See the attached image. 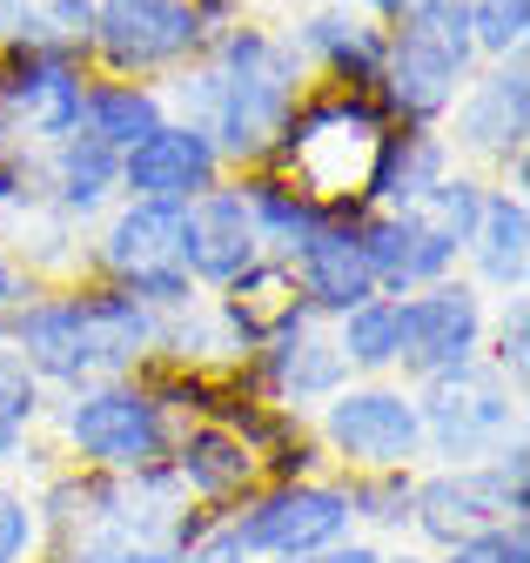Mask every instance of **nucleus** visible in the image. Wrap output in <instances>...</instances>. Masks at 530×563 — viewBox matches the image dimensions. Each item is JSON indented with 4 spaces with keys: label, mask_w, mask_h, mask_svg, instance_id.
I'll list each match as a JSON object with an SVG mask.
<instances>
[{
    "label": "nucleus",
    "mask_w": 530,
    "mask_h": 563,
    "mask_svg": "<svg viewBox=\"0 0 530 563\" xmlns=\"http://www.w3.org/2000/svg\"><path fill=\"white\" fill-rule=\"evenodd\" d=\"M309 95L302 54L289 47V34L276 21L242 14L235 27H222L188 67L162 81V101L175 121L202 128L216 141V155L229 175L262 168L276 155V141L296 114V101Z\"/></svg>",
    "instance_id": "obj_1"
},
{
    "label": "nucleus",
    "mask_w": 530,
    "mask_h": 563,
    "mask_svg": "<svg viewBox=\"0 0 530 563\" xmlns=\"http://www.w3.org/2000/svg\"><path fill=\"white\" fill-rule=\"evenodd\" d=\"M155 322L162 316H148L128 289L81 275L68 289H34L8 316L0 342L21 349V363L47 383V396H68L108 376H135L155 356Z\"/></svg>",
    "instance_id": "obj_2"
},
{
    "label": "nucleus",
    "mask_w": 530,
    "mask_h": 563,
    "mask_svg": "<svg viewBox=\"0 0 530 563\" xmlns=\"http://www.w3.org/2000/svg\"><path fill=\"white\" fill-rule=\"evenodd\" d=\"M477 75L471 0H410L396 21H383V75L376 108L389 128H443L450 101Z\"/></svg>",
    "instance_id": "obj_3"
},
{
    "label": "nucleus",
    "mask_w": 530,
    "mask_h": 563,
    "mask_svg": "<svg viewBox=\"0 0 530 563\" xmlns=\"http://www.w3.org/2000/svg\"><path fill=\"white\" fill-rule=\"evenodd\" d=\"M47 430L75 470H101V476H148L175 450V416L155 402L142 376H108L54 396Z\"/></svg>",
    "instance_id": "obj_4"
},
{
    "label": "nucleus",
    "mask_w": 530,
    "mask_h": 563,
    "mask_svg": "<svg viewBox=\"0 0 530 563\" xmlns=\"http://www.w3.org/2000/svg\"><path fill=\"white\" fill-rule=\"evenodd\" d=\"M383 108L369 95H343V88H309L276 141L269 168H283L289 181H302L316 201L329 208H350L363 201L369 162H376V141H383Z\"/></svg>",
    "instance_id": "obj_5"
},
{
    "label": "nucleus",
    "mask_w": 530,
    "mask_h": 563,
    "mask_svg": "<svg viewBox=\"0 0 530 563\" xmlns=\"http://www.w3.org/2000/svg\"><path fill=\"white\" fill-rule=\"evenodd\" d=\"M309 430L336 476H369V470H423V416L417 389L396 376H350L329 396Z\"/></svg>",
    "instance_id": "obj_6"
},
{
    "label": "nucleus",
    "mask_w": 530,
    "mask_h": 563,
    "mask_svg": "<svg viewBox=\"0 0 530 563\" xmlns=\"http://www.w3.org/2000/svg\"><path fill=\"white\" fill-rule=\"evenodd\" d=\"M423 416V463H484L504 437L523 430V396L477 356L450 376L410 383Z\"/></svg>",
    "instance_id": "obj_7"
},
{
    "label": "nucleus",
    "mask_w": 530,
    "mask_h": 563,
    "mask_svg": "<svg viewBox=\"0 0 530 563\" xmlns=\"http://www.w3.org/2000/svg\"><path fill=\"white\" fill-rule=\"evenodd\" d=\"M229 537L255 556V563H296L322 543H343L350 530V504L336 476H289V483H255L249 497L222 517Z\"/></svg>",
    "instance_id": "obj_8"
},
{
    "label": "nucleus",
    "mask_w": 530,
    "mask_h": 563,
    "mask_svg": "<svg viewBox=\"0 0 530 563\" xmlns=\"http://www.w3.org/2000/svg\"><path fill=\"white\" fill-rule=\"evenodd\" d=\"M209 47L202 21L188 0H95V34H88V67L114 81H168Z\"/></svg>",
    "instance_id": "obj_9"
},
{
    "label": "nucleus",
    "mask_w": 530,
    "mask_h": 563,
    "mask_svg": "<svg viewBox=\"0 0 530 563\" xmlns=\"http://www.w3.org/2000/svg\"><path fill=\"white\" fill-rule=\"evenodd\" d=\"M443 141L463 168H504L530 148V47L504 60H477V75L443 114Z\"/></svg>",
    "instance_id": "obj_10"
},
{
    "label": "nucleus",
    "mask_w": 530,
    "mask_h": 563,
    "mask_svg": "<svg viewBox=\"0 0 530 563\" xmlns=\"http://www.w3.org/2000/svg\"><path fill=\"white\" fill-rule=\"evenodd\" d=\"M490 523H530V489H510L490 463H423L410 497V543L443 556Z\"/></svg>",
    "instance_id": "obj_11"
},
{
    "label": "nucleus",
    "mask_w": 530,
    "mask_h": 563,
    "mask_svg": "<svg viewBox=\"0 0 530 563\" xmlns=\"http://www.w3.org/2000/svg\"><path fill=\"white\" fill-rule=\"evenodd\" d=\"M404 302V356H396V383H430L484 356L490 329V296L471 275H443L430 289L396 296Z\"/></svg>",
    "instance_id": "obj_12"
},
{
    "label": "nucleus",
    "mask_w": 530,
    "mask_h": 563,
    "mask_svg": "<svg viewBox=\"0 0 530 563\" xmlns=\"http://www.w3.org/2000/svg\"><path fill=\"white\" fill-rule=\"evenodd\" d=\"M289 47L302 54L309 88H343V95H376L383 75V21H369L350 0H302L296 21L283 27Z\"/></svg>",
    "instance_id": "obj_13"
},
{
    "label": "nucleus",
    "mask_w": 530,
    "mask_h": 563,
    "mask_svg": "<svg viewBox=\"0 0 530 563\" xmlns=\"http://www.w3.org/2000/svg\"><path fill=\"white\" fill-rule=\"evenodd\" d=\"M242 369H249L255 396H269V402H283L296 416H316L329 396L350 383V363H343V349H336V329H329L322 316L283 329L276 342H262Z\"/></svg>",
    "instance_id": "obj_14"
},
{
    "label": "nucleus",
    "mask_w": 530,
    "mask_h": 563,
    "mask_svg": "<svg viewBox=\"0 0 530 563\" xmlns=\"http://www.w3.org/2000/svg\"><path fill=\"white\" fill-rule=\"evenodd\" d=\"M356 242H363V262L376 275V296H410V289H430L443 275H463V249L430 216H417V208H404V216L363 208Z\"/></svg>",
    "instance_id": "obj_15"
},
{
    "label": "nucleus",
    "mask_w": 530,
    "mask_h": 563,
    "mask_svg": "<svg viewBox=\"0 0 530 563\" xmlns=\"http://www.w3.org/2000/svg\"><path fill=\"white\" fill-rule=\"evenodd\" d=\"M216 181H229L222 155H216V141L202 128H188V121H162L148 141H135V148L121 155V195H135V201H168V208H188L195 195H209Z\"/></svg>",
    "instance_id": "obj_16"
},
{
    "label": "nucleus",
    "mask_w": 530,
    "mask_h": 563,
    "mask_svg": "<svg viewBox=\"0 0 530 563\" xmlns=\"http://www.w3.org/2000/svg\"><path fill=\"white\" fill-rule=\"evenodd\" d=\"M88 255H95V275L114 282V289H128L142 275H162V268H181V208L121 195L88 229Z\"/></svg>",
    "instance_id": "obj_17"
},
{
    "label": "nucleus",
    "mask_w": 530,
    "mask_h": 563,
    "mask_svg": "<svg viewBox=\"0 0 530 563\" xmlns=\"http://www.w3.org/2000/svg\"><path fill=\"white\" fill-rule=\"evenodd\" d=\"M255 262H262V242H255V229H249V208H242V195H235V175L216 181L209 195H195V201L181 208V268H188V282H195L202 296L229 289V282H235L242 268H255Z\"/></svg>",
    "instance_id": "obj_18"
},
{
    "label": "nucleus",
    "mask_w": 530,
    "mask_h": 563,
    "mask_svg": "<svg viewBox=\"0 0 530 563\" xmlns=\"http://www.w3.org/2000/svg\"><path fill=\"white\" fill-rule=\"evenodd\" d=\"M168 470H175V483H181V497H188V504L222 510V517H229V510L249 497V489L262 483L255 450L229 430V422H216V416H188V422H175Z\"/></svg>",
    "instance_id": "obj_19"
},
{
    "label": "nucleus",
    "mask_w": 530,
    "mask_h": 563,
    "mask_svg": "<svg viewBox=\"0 0 530 563\" xmlns=\"http://www.w3.org/2000/svg\"><path fill=\"white\" fill-rule=\"evenodd\" d=\"M356 216H363V201L336 208V222H329L316 242H302V249L289 255L296 289H302V302H309L322 322H336V316H350L356 302L376 296V275H369L363 242H356Z\"/></svg>",
    "instance_id": "obj_20"
},
{
    "label": "nucleus",
    "mask_w": 530,
    "mask_h": 563,
    "mask_svg": "<svg viewBox=\"0 0 530 563\" xmlns=\"http://www.w3.org/2000/svg\"><path fill=\"white\" fill-rule=\"evenodd\" d=\"M209 309L222 316V329H229V342L242 349V363L255 356L262 342H276L283 329H296V322H309L316 309L302 302V289H296V275H289V262H276V255H262L255 268H242L229 289H216L209 296Z\"/></svg>",
    "instance_id": "obj_21"
},
{
    "label": "nucleus",
    "mask_w": 530,
    "mask_h": 563,
    "mask_svg": "<svg viewBox=\"0 0 530 563\" xmlns=\"http://www.w3.org/2000/svg\"><path fill=\"white\" fill-rule=\"evenodd\" d=\"M235 195H242V208H249V229H255V242H262V255H276V262H289L302 242H316L329 222H336V208L329 201H316L302 181H289L283 168H242L235 175Z\"/></svg>",
    "instance_id": "obj_22"
},
{
    "label": "nucleus",
    "mask_w": 530,
    "mask_h": 563,
    "mask_svg": "<svg viewBox=\"0 0 530 563\" xmlns=\"http://www.w3.org/2000/svg\"><path fill=\"white\" fill-rule=\"evenodd\" d=\"M450 168H456V155H450L443 128H383L369 181H363V208H389V216L423 208Z\"/></svg>",
    "instance_id": "obj_23"
},
{
    "label": "nucleus",
    "mask_w": 530,
    "mask_h": 563,
    "mask_svg": "<svg viewBox=\"0 0 530 563\" xmlns=\"http://www.w3.org/2000/svg\"><path fill=\"white\" fill-rule=\"evenodd\" d=\"M463 275L484 296H523V282H530V201L523 195L490 181L484 216H477L471 242H463Z\"/></svg>",
    "instance_id": "obj_24"
},
{
    "label": "nucleus",
    "mask_w": 530,
    "mask_h": 563,
    "mask_svg": "<svg viewBox=\"0 0 530 563\" xmlns=\"http://www.w3.org/2000/svg\"><path fill=\"white\" fill-rule=\"evenodd\" d=\"M41 168H47V201L41 208L68 216L75 229H95L121 201V155L101 148L95 134H68V141H54V148H41Z\"/></svg>",
    "instance_id": "obj_25"
},
{
    "label": "nucleus",
    "mask_w": 530,
    "mask_h": 563,
    "mask_svg": "<svg viewBox=\"0 0 530 563\" xmlns=\"http://www.w3.org/2000/svg\"><path fill=\"white\" fill-rule=\"evenodd\" d=\"M0 249H8L41 289H68V282L95 275L88 255V229H75L54 208H27V216H0Z\"/></svg>",
    "instance_id": "obj_26"
},
{
    "label": "nucleus",
    "mask_w": 530,
    "mask_h": 563,
    "mask_svg": "<svg viewBox=\"0 0 530 563\" xmlns=\"http://www.w3.org/2000/svg\"><path fill=\"white\" fill-rule=\"evenodd\" d=\"M162 121H168V101H162L155 81L88 75V88H81V128H75V134H95L101 148L128 155V148H135V141H148Z\"/></svg>",
    "instance_id": "obj_27"
},
{
    "label": "nucleus",
    "mask_w": 530,
    "mask_h": 563,
    "mask_svg": "<svg viewBox=\"0 0 530 563\" xmlns=\"http://www.w3.org/2000/svg\"><path fill=\"white\" fill-rule=\"evenodd\" d=\"M350 530L369 543H410V497H417V470H369V476H336Z\"/></svg>",
    "instance_id": "obj_28"
},
{
    "label": "nucleus",
    "mask_w": 530,
    "mask_h": 563,
    "mask_svg": "<svg viewBox=\"0 0 530 563\" xmlns=\"http://www.w3.org/2000/svg\"><path fill=\"white\" fill-rule=\"evenodd\" d=\"M329 329H336L350 376H396V356H404V302L396 296H369L350 316H336Z\"/></svg>",
    "instance_id": "obj_29"
},
{
    "label": "nucleus",
    "mask_w": 530,
    "mask_h": 563,
    "mask_svg": "<svg viewBox=\"0 0 530 563\" xmlns=\"http://www.w3.org/2000/svg\"><path fill=\"white\" fill-rule=\"evenodd\" d=\"M47 383L21 363V349L14 342H0V470H14L27 450H34V437L47 430Z\"/></svg>",
    "instance_id": "obj_30"
},
{
    "label": "nucleus",
    "mask_w": 530,
    "mask_h": 563,
    "mask_svg": "<svg viewBox=\"0 0 530 563\" xmlns=\"http://www.w3.org/2000/svg\"><path fill=\"white\" fill-rule=\"evenodd\" d=\"M484 363L523 396V383H530V302H523V296H497V302H490Z\"/></svg>",
    "instance_id": "obj_31"
},
{
    "label": "nucleus",
    "mask_w": 530,
    "mask_h": 563,
    "mask_svg": "<svg viewBox=\"0 0 530 563\" xmlns=\"http://www.w3.org/2000/svg\"><path fill=\"white\" fill-rule=\"evenodd\" d=\"M484 195H490V175H477V168L456 162V168L430 188V201L417 208V216H430V222L463 249V242H471V229H477V216H484Z\"/></svg>",
    "instance_id": "obj_32"
},
{
    "label": "nucleus",
    "mask_w": 530,
    "mask_h": 563,
    "mask_svg": "<svg viewBox=\"0 0 530 563\" xmlns=\"http://www.w3.org/2000/svg\"><path fill=\"white\" fill-rule=\"evenodd\" d=\"M471 41L477 60H504L530 47V0H471Z\"/></svg>",
    "instance_id": "obj_33"
},
{
    "label": "nucleus",
    "mask_w": 530,
    "mask_h": 563,
    "mask_svg": "<svg viewBox=\"0 0 530 563\" xmlns=\"http://www.w3.org/2000/svg\"><path fill=\"white\" fill-rule=\"evenodd\" d=\"M27 41H47L60 54L88 60V34H95V0H27Z\"/></svg>",
    "instance_id": "obj_34"
},
{
    "label": "nucleus",
    "mask_w": 530,
    "mask_h": 563,
    "mask_svg": "<svg viewBox=\"0 0 530 563\" xmlns=\"http://www.w3.org/2000/svg\"><path fill=\"white\" fill-rule=\"evenodd\" d=\"M0 563H41V517H34V489H21L0 470Z\"/></svg>",
    "instance_id": "obj_35"
},
{
    "label": "nucleus",
    "mask_w": 530,
    "mask_h": 563,
    "mask_svg": "<svg viewBox=\"0 0 530 563\" xmlns=\"http://www.w3.org/2000/svg\"><path fill=\"white\" fill-rule=\"evenodd\" d=\"M41 201H47L41 148H0V216H27Z\"/></svg>",
    "instance_id": "obj_36"
},
{
    "label": "nucleus",
    "mask_w": 530,
    "mask_h": 563,
    "mask_svg": "<svg viewBox=\"0 0 530 563\" xmlns=\"http://www.w3.org/2000/svg\"><path fill=\"white\" fill-rule=\"evenodd\" d=\"M443 563H530V523H490L443 550Z\"/></svg>",
    "instance_id": "obj_37"
},
{
    "label": "nucleus",
    "mask_w": 530,
    "mask_h": 563,
    "mask_svg": "<svg viewBox=\"0 0 530 563\" xmlns=\"http://www.w3.org/2000/svg\"><path fill=\"white\" fill-rule=\"evenodd\" d=\"M34 289H41V282H34V275H27V268L8 255V249H0V329H8V316H14V309L34 296Z\"/></svg>",
    "instance_id": "obj_38"
},
{
    "label": "nucleus",
    "mask_w": 530,
    "mask_h": 563,
    "mask_svg": "<svg viewBox=\"0 0 530 563\" xmlns=\"http://www.w3.org/2000/svg\"><path fill=\"white\" fill-rule=\"evenodd\" d=\"M181 563H255V556H249V550L229 537V523H222V530H209L195 550H181Z\"/></svg>",
    "instance_id": "obj_39"
},
{
    "label": "nucleus",
    "mask_w": 530,
    "mask_h": 563,
    "mask_svg": "<svg viewBox=\"0 0 530 563\" xmlns=\"http://www.w3.org/2000/svg\"><path fill=\"white\" fill-rule=\"evenodd\" d=\"M296 563H383V543L343 537V543H322V550H309V556H296Z\"/></svg>",
    "instance_id": "obj_40"
},
{
    "label": "nucleus",
    "mask_w": 530,
    "mask_h": 563,
    "mask_svg": "<svg viewBox=\"0 0 530 563\" xmlns=\"http://www.w3.org/2000/svg\"><path fill=\"white\" fill-rule=\"evenodd\" d=\"M101 563H181V556L162 550V543H121V550H108Z\"/></svg>",
    "instance_id": "obj_41"
},
{
    "label": "nucleus",
    "mask_w": 530,
    "mask_h": 563,
    "mask_svg": "<svg viewBox=\"0 0 530 563\" xmlns=\"http://www.w3.org/2000/svg\"><path fill=\"white\" fill-rule=\"evenodd\" d=\"M350 8H363L369 21H396V14H404V8H410V0H350Z\"/></svg>",
    "instance_id": "obj_42"
},
{
    "label": "nucleus",
    "mask_w": 530,
    "mask_h": 563,
    "mask_svg": "<svg viewBox=\"0 0 530 563\" xmlns=\"http://www.w3.org/2000/svg\"><path fill=\"white\" fill-rule=\"evenodd\" d=\"M383 563H443V556H430V550H417V543H396V550H383Z\"/></svg>",
    "instance_id": "obj_43"
}]
</instances>
